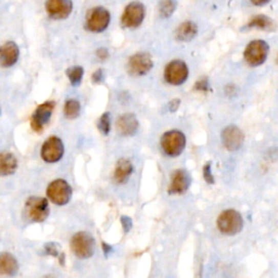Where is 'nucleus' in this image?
Masks as SVG:
<instances>
[{"label":"nucleus","instance_id":"9b49d317","mask_svg":"<svg viewBox=\"0 0 278 278\" xmlns=\"http://www.w3.org/2000/svg\"><path fill=\"white\" fill-rule=\"evenodd\" d=\"M55 104L56 103L53 101H46L37 106V109L35 110L31 118V126L33 131L40 133L44 130L45 125L48 124L50 121L51 114L53 109H55Z\"/></svg>","mask_w":278,"mask_h":278},{"label":"nucleus","instance_id":"aec40b11","mask_svg":"<svg viewBox=\"0 0 278 278\" xmlns=\"http://www.w3.org/2000/svg\"><path fill=\"white\" fill-rule=\"evenodd\" d=\"M17 169V160L11 152H0V176H10Z\"/></svg>","mask_w":278,"mask_h":278},{"label":"nucleus","instance_id":"20e7f679","mask_svg":"<svg viewBox=\"0 0 278 278\" xmlns=\"http://www.w3.org/2000/svg\"><path fill=\"white\" fill-rule=\"evenodd\" d=\"M47 198L56 205H66L72 199V195H73V189H72L71 185L65 181V179H55L52 181L46 189Z\"/></svg>","mask_w":278,"mask_h":278},{"label":"nucleus","instance_id":"0eeeda50","mask_svg":"<svg viewBox=\"0 0 278 278\" xmlns=\"http://www.w3.org/2000/svg\"><path fill=\"white\" fill-rule=\"evenodd\" d=\"M110 20V12L102 7H97L87 13L86 28L92 33H101L109 26Z\"/></svg>","mask_w":278,"mask_h":278},{"label":"nucleus","instance_id":"7c9ffc66","mask_svg":"<svg viewBox=\"0 0 278 278\" xmlns=\"http://www.w3.org/2000/svg\"><path fill=\"white\" fill-rule=\"evenodd\" d=\"M103 79V72L102 70H97L93 74V80L94 83H100Z\"/></svg>","mask_w":278,"mask_h":278},{"label":"nucleus","instance_id":"a211bd4d","mask_svg":"<svg viewBox=\"0 0 278 278\" xmlns=\"http://www.w3.org/2000/svg\"><path fill=\"white\" fill-rule=\"evenodd\" d=\"M17 272H19V262L16 258L9 252L0 253V276L13 277Z\"/></svg>","mask_w":278,"mask_h":278},{"label":"nucleus","instance_id":"c756f323","mask_svg":"<svg viewBox=\"0 0 278 278\" xmlns=\"http://www.w3.org/2000/svg\"><path fill=\"white\" fill-rule=\"evenodd\" d=\"M208 86H209L208 80L205 78H203V79L199 80V82L196 84V89H198V91H202V92H207L208 91Z\"/></svg>","mask_w":278,"mask_h":278},{"label":"nucleus","instance_id":"f3484780","mask_svg":"<svg viewBox=\"0 0 278 278\" xmlns=\"http://www.w3.org/2000/svg\"><path fill=\"white\" fill-rule=\"evenodd\" d=\"M139 123L137 118L132 113L121 115L116 121V131L122 136H133L137 133Z\"/></svg>","mask_w":278,"mask_h":278},{"label":"nucleus","instance_id":"b1692460","mask_svg":"<svg viewBox=\"0 0 278 278\" xmlns=\"http://www.w3.org/2000/svg\"><path fill=\"white\" fill-rule=\"evenodd\" d=\"M68 77L70 79L71 84L73 86H77L82 82V78L84 75V70L82 67H73L67 71Z\"/></svg>","mask_w":278,"mask_h":278},{"label":"nucleus","instance_id":"9d476101","mask_svg":"<svg viewBox=\"0 0 278 278\" xmlns=\"http://www.w3.org/2000/svg\"><path fill=\"white\" fill-rule=\"evenodd\" d=\"M189 74L187 65L181 60H174L164 69V78L168 84L179 86L184 84Z\"/></svg>","mask_w":278,"mask_h":278},{"label":"nucleus","instance_id":"7ed1b4c3","mask_svg":"<svg viewBox=\"0 0 278 278\" xmlns=\"http://www.w3.org/2000/svg\"><path fill=\"white\" fill-rule=\"evenodd\" d=\"M25 213L32 222L34 223H42L47 220L50 213L48 199L44 197H30L25 201Z\"/></svg>","mask_w":278,"mask_h":278},{"label":"nucleus","instance_id":"cd10ccee","mask_svg":"<svg viewBox=\"0 0 278 278\" xmlns=\"http://www.w3.org/2000/svg\"><path fill=\"white\" fill-rule=\"evenodd\" d=\"M45 250H46V252L48 254H50L52 256H59V254H60V251H59L57 245L53 244V243H49L45 246Z\"/></svg>","mask_w":278,"mask_h":278},{"label":"nucleus","instance_id":"bb28decb","mask_svg":"<svg viewBox=\"0 0 278 278\" xmlns=\"http://www.w3.org/2000/svg\"><path fill=\"white\" fill-rule=\"evenodd\" d=\"M203 177L205 179V182L208 184H214L215 179L212 174V169H211V163H207L203 167Z\"/></svg>","mask_w":278,"mask_h":278},{"label":"nucleus","instance_id":"f704fd0d","mask_svg":"<svg viewBox=\"0 0 278 278\" xmlns=\"http://www.w3.org/2000/svg\"><path fill=\"white\" fill-rule=\"evenodd\" d=\"M45 278H53V277H45Z\"/></svg>","mask_w":278,"mask_h":278},{"label":"nucleus","instance_id":"6e6552de","mask_svg":"<svg viewBox=\"0 0 278 278\" xmlns=\"http://www.w3.org/2000/svg\"><path fill=\"white\" fill-rule=\"evenodd\" d=\"M145 15H146L145 6L141 3L134 2L129 4L126 8L124 9L121 22L124 28L136 29L138 26H140L143 20H145Z\"/></svg>","mask_w":278,"mask_h":278},{"label":"nucleus","instance_id":"1a4fd4ad","mask_svg":"<svg viewBox=\"0 0 278 278\" xmlns=\"http://www.w3.org/2000/svg\"><path fill=\"white\" fill-rule=\"evenodd\" d=\"M63 155H65L63 142H62V140L57 136L49 137L44 142L40 150L41 159L47 163L59 162L62 157H63Z\"/></svg>","mask_w":278,"mask_h":278},{"label":"nucleus","instance_id":"39448f33","mask_svg":"<svg viewBox=\"0 0 278 278\" xmlns=\"http://www.w3.org/2000/svg\"><path fill=\"white\" fill-rule=\"evenodd\" d=\"M161 147L168 157H178L183 154L186 147V137L179 131L166 132L161 138Z\"/></svg>","mask_w":278,"mask_h":278},{"label":"nucleus","instance_id":"4be33fe9","mask_svg":"<svg viewBox=\"0 0 278 278\" xmlns=\"http://www.w3.org/2000/svg\"><path fill=\"white\" fill-rule=\"evenodd\" d=\"M248 28H255L259 30L271 31L274 29V22L266 15H256L248 24Z\"/></svg>","mask_w":278,"mask_h":278},{"label":"nucleus","instance_id":"6ab92c4d","mask_svg":"<svg viewBox=\"0 0 278 278\" xmlns=\"http://www.w3.org/2000/svg\"><path fill=\"white\" fill-rule=\"evenodd\" d=\"M133 171L134 166L129 159H120L114 168L113 173L114 182L120 185L125 184L130 179Z\"/></svg>","mask_w":278,"mask_h":278},{"label":"nucleus","instance_id":"a878e982","mask_svg":"<svg viewBox=\"0 0 278 278\" xmlns=\"http://www.w3.org/2000/svg\"><path fill=\"white\" fill-rule=\"evenodd\" d=\"M98 129L100 130V132L103 134V135H108L111 131V118H110V113L105 112L101 115V118L98 121Z\"/></svg>","mask_w":278,"mask_h":278},{"label":"nucleus","instance_id":"c85d7f7f","mask_svg":"<svg viewBox=\"0 0 278 278\" xmlns=\"http://www.w3.org/2000/svg\"><path fill=\"white\" fill-rule=\"evenodd\" d=\"M121 223H122V226H123L125 232H129L132 229L133 221H132L131 218L125 217V215H124V217H121Z\"/></svg>","mask_w":278,"mask_h":278},{"label":"nucleus","instance_id":"412c9836","mask_svg":"<svg viewBox=\"0 0 278 278\" xmlns=\"http://www.w3.org/2000/svg\"><path fill=\"white\" fill-rule=\"evenodd\" d=\"M198 34V26L191 21H186L178 26L175 36L181 41H189L196 37Z\"/></svg>","mask_w":278,"mask_h":278},{"label":"nucleus","instance_id":"f257e3e1","mask_svg":"<svg viewBox=\"0 0 278 278\" xmlns=\"http://www.w3.org/2000/svg\"><path fill=\"white\" fill-rule=\"evenodd\" d=\"M245 222L237 210L228 209L223 211L217 220V226L223 235L235 236L243 230Z\"/></svg>","mask_w":278,"mask_h":278},{"label":"nucleus","instance_id":"5701e85b","mask_svg":"<svg viewBox=\"0 0 278 278\" xmlns=\"http://www.w3.org/2000/svg\"><path fill=\"white\" fill-rule=\"evenodd\" d=\"M80 103L75 99H69L65 104V115L70 120H74L79 115Z\"/></svg>","mask_w":278,"mask_h":278},{"label":"nucleus","instance_id":"ddd939ff","mask_svg":"<svg viewBox=\"0 0 278 278\" xmlns=\"http://www.w3.org/2000/svg\"><path fill=\"white\" fill-rule=\"evenodd\" d=\"M73 3L72 0H47L46 11L55 20H65L70 16Z\"/></svg>","mask_w":278,"mask_h":278},{"label":"nucleus","instance_id":"2f4dec72","mask_svg":"<svg viewBox=\"0 0 278 278\" xmlns=\"http://www.w3.org/2000/svg\"><path fill=\"white\" fill-rule=\"evenodd\" d=\"M254 6H264L267 3H270V0H250Z\"/></svg>","mask_w":278,"mask_h":278},{"label":"nucleus","instance_id":"2eb2a0df","mask_svg":"<svg viewBox=\"0 0 278 278\" xmlns=\"http://www.w3.org/2000/svg\"><path fill=\"white\" fill-rule=\"evenodd\" d=\"M191 183L190 175L185 169H177L172 175L171 183H169L168 193L172 195L185 194Z\"/></svg>","mask_w":278,"mask_h":278},{"label":"nucleus","instance_id":"f03ea898","mask_svg":"<svg viewBox=\"0 0 278 278\" xmlns=\"http://www.w3.org/2000/svg\"><path fill=\"white\" fill-rule=\"evenodd\" d=\"M96 241L87 231H78L71 239V249L79 260H87L95 253Z\"/></svg>","mask_w":278,"mask_h":278},{"label":"nucleus","instance_id":"473e14b6","mask_svg":"<svg viewBox=\"0 0 278 278\" xmlns=\"http://www.w3.org/2000/svg\"><path fill=\"white\" fill-rule=\"evenodd\" d=\"M102 249H103L105 254H109L110 252H112V250H113L112 247L110 245H108L106 243H102Z\"/></svg>","mask_w":278,"mask_h":278},{"label":"nucleus","instance_id":"393cba45","mask_svg":"<svg viewBox=\"0 0 278 278\" xmlns=\"http://www.w3.org/2000/svg\"><path fill=\"white\" fill-rule=\"evenodd\" d=\"M175 10H176L175 0H162L159 5V12L161 16L163 17L171 16Z\"/></svg>","mask_w":278,"mask_h":278},{"label":"nucleus","instance_id":"c9c22d12","mask_svg":"<svg viewBox=\"0 0 278 278\" xmlns=\"http://www.w3.org/2000/svg\"><path fill=\"white\" fill-rule=\"evenodd\" d=\"M0 113H2V108H0Z\"/></svg>","mask_w":278,"mask_h":278},{"label":"nucleus","instance_id":"423d86ee","mask_svg":"<svg viewBox=\"0 0 278 278\" xmlns=\"http://www.w3.org/2000/svg\"><path fill=\"white\" fill-rule=\"evenodd\" d=\"M268 52H270V46L264 40L258 39L248 45L244 57L250 67H260L266 61Z\"/></svg>","mask_w":278,"mask_h":278},{"label":"nucleus","instance_id":"dca6fc26","mask_svg":"<svg viewBox=\"0 0 278 278\" xmlns=\"http://www.w3.org/2000/svg\"><path fill=\"white\" fill-rule=\"evenodd\" d=\"M20 50L13 41H7L0 46V67L11 68L19 60Z\"/></svg>","mask_w":278,"mask_h":278},{"label":"nucleus","instance_id":"4468645a","mask_svg":"<svg viewBox=\"0 0 278 278\" xmlns=\"http://www.w3.org/2000/svg\"><path fill=\"white\" fill-rule=\"evenodd\" d=\"M245 140L243 132L235 125H229L222 133L223 145L228 151H237L241 148Z\"/></svg>","mask_w":278,"mask_h":278},{"label":"nucleus","instance_id":"f8f14e48","mask_svg":"<svg viewBox=\"0 0 278 278\" xmlns=\"http://www.w3.org/2000/svg\"><path fill=\"white\" fill-rule=\"evenodd\" d=\"M152 67H154V61H152L148 53L145 52L136 53V55L132 56L127 63L129 72L134 76L146 75L151 71Z\"/></svg>","mask_w":278,"mask_h":278},{"label":"nucleus","instance_id":"72a5a7b5","mask_svg":"<svg viewBox=\"0 0 278 278\" xmlns=\"http://www.w3.org/2000/svg\"><path fill=\"white\" fill-rule=\"evenodd\" d=\"M178 105H179V100L178 99L173 100L171 102V111H175L177 109V108H178Z\"/></svg>","mask_w":278,"mask_h":278}]
</instances>
